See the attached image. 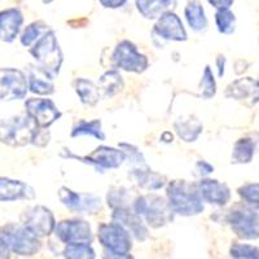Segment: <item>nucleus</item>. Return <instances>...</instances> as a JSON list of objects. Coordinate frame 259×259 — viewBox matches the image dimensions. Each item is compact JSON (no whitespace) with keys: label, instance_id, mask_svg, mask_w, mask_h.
<instances>
[{"label":"nucleus","instance_id":"obj_24","mask_svg":"<svg viewBox=\"0 0 259 259\" xmlns=\"http://www.w3.org/2000/svg\"><path fill=\"white\" fill-rule=\"evenodd\" d=\"M133 178L138 183L139 187L148 191H157L165 186V178L161 174H157L148 167L138 168L133 171Z\"/></svg>","mask_w":259,"mask_h":259},{"label":"nucleus","instance_id":"obj_8","mask_svg":"<svg viewBox=\"0 0 259 259\" xmlns=\"http://www.w3.org/2000/svg\"><path fill=\"white\" fill-rule=\"evenodd\" d=\"M113 65L131 73H143L148 68V59L139 52L136 46L128 40L121 41L112 55Z\"/></svg>","mask_w":259,"mask_h":259},{"label":"nucleus","instance_id":"obj_12","mask_svg":"<svg viewBox=\"0 0 259 259\" xmlns=\"http://www.w3.org/2000/svg\"><path fill=\"white\" fill-rule=\"evenodd\" d=\"M26 113L38 123L40 128L50 127L61 117V113L50 99H29L25 103Z\"/></svg>","mask_w":259,"mask_h":259},{"label":"nucleus","instance_id":"obj_28","mask_svg":"<svg viewBox=\"0 0 259 259\" xmlns=\"http://www.w3.org/2000/svg\"><path fill=\"white\" fill-rule=\"evenodd\" d=\"M47 31L48 27L43 21L32 22V24H30L29 26L24 30V32H22V35H21V43H22L25 47H30L31 45L36 43V41L45 35Z\"/></svg>","mask_w":259,"mask_h":259},{"label":"nucleus","instance_id":"obj_3","mask_svg":"<svg viewBox=\"0 0 259 259\" xmlns=\"http://www.w3.org/2000/svg\"><path fill=\"white\" fill-rule=\"evenodd\" d=\"M32 57L39 62L40 69L47 74L51 79L59 74L62 62V53L59 47L56 35L52 30H48L45 35L36 41L30 50Z\"/></svg>","mask_w":259,"mask_h":259},{"label":"nucleus","instance_id":"obj_20","mask_svg":"<svg viewBox=\"0 0 259 259\" xmlns=\"http://www.w3.org/2000/svg\"><path fill=\"white\" fill-rule=\"evenodd\" d=\"M34 197V189L26 183L0 178V201L31 200Z\"/></svg>","mask_w":259,"mask_h":259},{"label":"nucleus","instance_id":"obj_30","mask_svg":"<svg viewBox=\"0 0 259 259\" xmlns=\"http://www.w3.org/2000/svg\"><path fill=\"white\" fill-rule=\"evenodd\" d=\"M123 87L122 77L115 70H110L105 73L100 79V87L106 96H113L114 94L119 92Z\"/></svg>","mask_w":259,"mask_h":259},{"label":"nucleus","instance_id":"obj_11","mask_svg":"<svg viewBox=\"0 0 259 259\" xmlns=\"http://www.w3.org/2000/svg\"><path fill=\"white\" fill-rule=\"evenodd\" d=\"M55 233L66 245L90 244L92 241L90 224L84 221H78V219L60 222L59 224H56Z\"/></svg>","mask_w":259,"mask_h":259},{"label":"nucleus","instance_id":"obj_37","mask_svg":"<svg viewBox=\"0 0 259 259\" xmlns=\"http://www.w3.org/2000/svg\"><path fill=\"white\" fill-rule=\"evenodd\" d=\"M217 11H223V9H231L233 6V0H207Z\"/></svg>","mask_w":259,"mask_h":259},{"label":"nucleus","instance_id":"obj_29","mask_svg":"<svg viewBox=\"0 0 259 259\" xmlns=\"http://www.w3.org/2000/svg\"><path fill=\"white\" fill-rule=\"evenodd\" d=\"M82 135H90L95 136L99 140H104L105 135H104L103 130H101V122L99 119L96 121H80L78 122V124L73 128L71 131V136L73 138H77V136Z\"/></svg>","mask_w":259,"mask_h":259},{"label":"nucleus","instance_id":"obj_36","mask_svg":"<svg viewBox=\"0 0 259 259\" xmlns=\"http://www.w3.org/2000/svg\"><path fill=\"white\" fill-rule=\"evenodd\" d=\"M215 91H217V85H215L214 75H212L211 69L206 66L200 82V95L203 99H211L215 95Z\"/></svg>","mask_w":259,"mask_h":259},{"label":"nucleus","instance_id":"obj_15","mask_svg":"<svg viewBox=\"0 0 259 259\" xmlns=\"http://www.w3.org/2000/svg\"><path fill=\"white\" fill-rule=\"evenodd\" d=\"M154 34L162 39L174 41L187 40V31L183 26L182 20L174 12L165 13L158 18L153 29Z\"/></svg>","mask_w":259,"mask_h":259},{"label":"nucleus","instance_id":"obj_9","mask_svg":"<svg viewBox=\"0 0 259 259\" xmlns=\"http://www.w3.org/2000/svg\"><path fill=\"white\" fill-rule=\"evenodd\" d=\"M27 79L18 69H0V100H21L27 94Z\"/></svg>","mask_w":259,"mask_h":259},{"label":"nucleus","instance_id":"obj_39","mask_svg":"<svg viewBox=\"0 0 259 259\" xmlns=\"http://www.w3.org/2000/svg\"><path fill=\"white\" fill-rule=\"evenodd\" d=\"M197 170L200 171L201 175H207V174H210V172H212V171H214V167H212L210 163H207V162L200 161L197 163Z\"/></svg>","mask_w":259,"mask_h":259},{"label":"nucleus","instance_id":"obj_22","mask_svg":"<svg viewBox=\"0 0 259 259\" xmlns=\"http://www.w3.org/2000/svg\"><path fill=\"white\" fill-rule=\"evenodd\" d=\"M259 143V136L249 135L239 139L233 145L232 162L233 163H249L255 154L256 145Z\"/></svg>","mask_w":259,"mask_h":259},{"label":"nucleus","instance_id":"obj_21","mask_svg":"<svg viewBox=\"0 0 259 259\" xmlns=\"http://www.w3.org/2000/svg\"><path fill=\"white\" fill-rule=\"evenodd\" d=\"M135 3L139 12L148 20L159 18L177 7V0H135Z\"/></svg>","mask_w":259,"mask_h":259},{"label":"nucleus","instance_id":"obj_16","mask_svg":"<svg viewBox=\"0 0 259 259\" xmlns=\"http://www.w3.org/2000/svg\"><path fill=\"white\" fill-rule=\"evenodd\" d=\"M226 96L232 97L242 103L255 105L259 103V78H240L227 87Z\"/></svg>","mask_w":259,"mask_h":259},{"label":"nucleus","instance_id":"obj_26","mask_svg":"<svg viewBox=\"0 0 259 259\" xmlns=\"http://www.w3.org/2000/svg\"><path fill=\"white\" fill-rule=\"evenodd\" d=\"M175 130L184 142H194L202 131V124L196 118H187L175 122Z\"/></svg>","mask_w":259,"mask_h":259},{"label":"nucleus","instance_id":"obj_18","mask_svg":"<svg viewBox=\"0 0 259 259\" xmlns=\"http://www.w3.org/2000/svg\"><path fill=\"white\" fill-rule=\"evenodd\" d=\"M113 222L122 226L128 233L138 239L139 241H143L148 237V230L143 221L135 211H131L130 209H117L113 211Z\"/></svg>","mask_w":259,"mask_h":259},{"label":"nucleus","instance_id":"obj_6","mask_svg":"<svg viewBox=\"0 0 259 259\" xmlns=\"http://www.w3.org/2000/svg\"><path fill=\"white\" fill-rule=\"evenodd\" d=\"M227 222L239 239H259V210L249 206L246 203H239L228 211Z\"/></svg>","mask_w":259,"mask_h":259},{"label":"nucleus","instance_id":"obj_41","mask_svg":"<svg viewBox=\"0 0 259 259\" xmlns=\"http://www.w3.org/2000/svg\"><path fill=\"white\" fill-rule=\"evenodd\" d=\"M9 253L8 247L3 244V241L0 240V259H9Z\"/></svg>","mask_w":259,"mask_h":259},{"label":"nucleus","instance_id":"obj_33","mask_svg":"<svg viewBox=\"0 0 259 259\" xmlns=\"http://www.w3.org/2000/svg\"><path fill=\"white\" fill-rule=\"evenodd\" d=\"M215 25L218 27V31L221 34H232L235 31L236 17L235 13L231 12V9H223V11H217L215 13Z\"/></svg>","mask_w":259,"mask_h":259},{"label":"nucleus","instance_id":"obj_17","mask_svg":"<svg viewBox=\"0 0 259 259\" xmlns=\"http://www.w3.org/2000/svg\"><path fill=\"white\" fill-rule=\"evenodd\" d=\"M197 189L203 201L224 206L231 200V191L224 183L211 179H201L197 183Z\"/></svg>","mask_w":259,"mask_h":259},{"label":"nucleus","instance_id":"obj_5","mask_svg":"<svg viewBox=\"0 0 259 259\" xmlns=\"http://www.w3.org/2000/svg\"><path fill=\"white\" fill-rule=\"evenodd\" d=\"M0 240L9 251L18 255H34L40 250L41 246L38 237L32 235L24 224H7L0 227Z\"/></svg>","mask_w":259,"mask_h":259},{"label":"nucleus","instance_id":"obj_4","mask_svg":"<svg viewBox=\"0 0 259 259\" xmlns=\"http://www.w3.org/2000/svg\"><path fill=\"white\" fill-rule=\"evenodd\" d=\"M134 211L153 228L165 226L172 221L174 214L168 201L154 194L136 197L134 202Z\"/></svg>","mask_w":259,"mask_h":259},{"label":"nucleus","instance_id":"obj_31","mask_svg":"<svg viewBox=\"0 0 259 259\" xmlns=\"http://www.w3.org/2000/svg\"><path fill=\"white\" fill-rule=\"evenodd\" d=\"M131 201V193L126 188H113L108 193V205L113 210L117 209H130L128 202Z\"/></svg>","mask_w":259,"mask_h":259},{"label":"nucleus","instance_id":"obj_43","mask_svg":"<svg viewBox=\"0 0 259 259\" xmlns=\"http://www.w3.org/2000/svg\"><path fill=\"white\" fill-rule=\"evenodd\" d=\"M41 2H43L45 4H50V3H52L53 0H41Z\"/></svg>","mask_w":259,"mask_h":259},{"label":"nucleus","instance_id":"obj_1","mask_svg":"<svg viewBox=\"0 0 259 259\" xmlns=\"http://www.w3.org/2000/svg\"><path fill=\"white\" fill-rule=\"evenodd\" d=\"M167 198L175 214L192 217L202 212V197L197 186H192L186 180H174L167 187Z\"/></svg>","mask_w":259,"mask_h":259},{"label":"nucleus","instance_id":"obj_34","mask_svg":"<svg viewBox=\"0 0 259 259\" xmlns=\"http://www.w3.org/2000/svg\"><path fill=\"white\" fill-rule=\"evenodd\" d=\"M244 203L259 210V183H247L237 189Z\"/></svg>","mask_w":259,"mask_h":259},{"label":"nucleus","instance_id":"obj_10","mask_svg":"<svg viewBox=\"0 0 259 259\" xmlns=\"http://www.w3.org/2000/svg\"><path fill=\"white\" fill-rule=\"evenodd\" d=\"M24 226L38 239L50 236L56 228L53 214L45 206H35L27 210L24 215Z\"/></svg>","mask_w":259,"mask_h":259},{"label":"nucleus","instance_id":"obj_38","mask_svg":"<svg viewBox=\"0 0 259 259\" xmlns=\"http://www.w3.org/2000/svg\"><path fill=\"white\" fill-rule=\"evenodd\" d=\"M99 2H100V4L104 8L110 9L121 8V7H123L127 3V0H99Z\"/></svg>","mask_w":259,"mask_h":259},{"label":"nucleus","instance_id":"obj_27","mask_svg":"<svg viewBox=\"0 0 259 259\" xmlns=\"http://www.w3.org/2000/svg\"><path fill=\"white\" fill-rule=\"evenodd\" d=\"M75 90L80 101L85 105H95L100 99V90L91 80L79 78L75 80Z\"/></svg>","mask_w":259,"mask_h":259},{"label":"nucleus","instance_id":"obj_13","mask_svg":"<svg viewBox=\"0 0 259 259\" xmlns=\"http://www.w3.org/2000/svg\"><path fill=\"white\" fill-rule=\"evenodd\" d=\"M59 198L69 210L75 212H94L100 207V198L95 194L77 193L69 188H60Z\"/></svg>","mask_w":259,"mask_h":259},{"label":"nucleus","instance_id":"obj_25","mask_svg":"<svg viewBox=\"0 0 259 259\" xmlns=\"http://www.w3.org/2000/svg\"><path fill=\"white\" fill-rule=\"evenodd\" d=\"M27 82H29L30 91L36 95H51L53 92L51 78L40 68L38 70L30 71Z\"/></svg>","mask_w":259,"mask_h":259},{"label":"nucleus","instance_id":"obj_40","mask_svg":"<svg viewBox=\"0 0 259 259\" xmlns=\"http://www.w3.org/2000/svg\"><path fill=\"white\" fill-rule=\"evenodd\" d=\"M103 259H134L130 254H114L106 250L103 255Z\"/></svg>","mask_w":259,"mask_h":259},{"label":"nucleus","instance_id":"obj_19","mask_svg":"<svg viewBox=\"0 0 259 259\" xmlns=\"http://www.w3.org/2000/svg\"><path fill=\"white\" fill-rule=\"evenodd\" d=\"M24 22L22 13L16 8L0 12V40L11 43L16 39Z\"/></svg>","mask_w":259,"mask_h":259},{"label":"nucleus","instance_id":"obj_42","mask_svg":"<svg viewBox=\"0 0 259 259\" xmlns=\"http://www.w3.org/2000/svg\"><path fill=\"white\" fill-rule=\"evenodd\" d=\"M224 61H226V60H224V57L222 56H219L218 60H217V64H218V69H219V77H222L224 73Z\"/></svg>","mask_w":259,"mask_h":259},{"label":"nucleus","instance_id":"obj_14","mask_svg":"<svg viewBox=\"0 0 259 259\" xmlns=\"http://www.w3.org/2000/svg\"><path fill=\"white\" fill-rule=\"evenodd\" d=\"M74 157L77 159H82L83 162H87L90 165H94L95 167L99 168L100 171L105 168H117L123 163L126 159V153L123 150L114 149L109 147H100L95 149L91 154L85 157L78 156H69Z\"/></svg>","mask_w":259,"mask_h":259},{"label":"nucleus","instance_id":"obj_32","mask_svg":"<svg viewBox=\"0 0 259 259\" xmlns=\"http://www.w3.org/2000/svg\"><path fill=\"white\" fill-rule=\"evenodd\" d=\"M64 256L65 259H95L96 254L90 244H70L65 247Z\"/></svg>","mask_w":259,"mask_h":259},{"label":"nucleus","instance_id":"obj_2","mask_svg":"<svg viewBox=\"0 0 259 259\" xmlns=\"http://www.w3.org/2000/svg\"><path fill=\"white\" fill-rule=\"evenodd\" d=\"M38 134V123L27 113L0 123V142L11 147H24L34 143Z\"/></svg>","mask_w":259,"mask_h":259},{"label":"nucleus","instance_id":"obj_35","mask_svg":"<svg viewBox=\"0 0 259 259\" xmlns=\"http://www.w3.org/2000/svg\"><path fill=\"white\" fill-rule=\"evenodd\" d=\"M230 253L233 259H259V247L250 244L235 242Z\"/></svg>","mask_w":259,"mask_h":259},{"label":"nucleus","instance_id":"obj_7","mask_svg":"<svg viewBox=\"0 0 259 259\" xmlns=\"http://www.w3.org/2000/svg\"><path fill=\"white\" fill-rule=\"evenodd\" d=\"M97 237L101 245L110 253L130 254V250L133 247L130 233L115 222L101 224L99 227Z\"/></svg>","mask_w":259,"mask_h":259},{"label":"nucleus","instance_id":"obj_23","mask_svg":"<svg viewBox=\"0 0 259 259\" xmlns=\"http://www.w3.org/2000/svg\"><path fill=\"white\" fill-rule=\"evenodd\" d=\"M184 16L192 30L197 32L206 30L207 18L205 16V9L198 0H189L184 9Z\"/></svg>","mask_w":259,"mask_h":259}]
</instances>
